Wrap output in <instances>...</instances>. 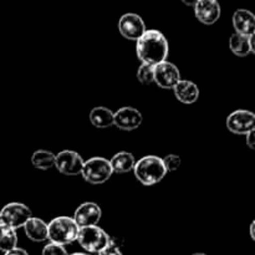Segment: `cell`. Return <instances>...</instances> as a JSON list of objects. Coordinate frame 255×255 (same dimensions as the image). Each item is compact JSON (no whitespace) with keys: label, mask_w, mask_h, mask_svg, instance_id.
I'll return each mask as SVG.
<instances>
[{"label":"cell","mask_w":255,"mask_h":255,"mask_svg":"<svg viewBox=\"0 0 255 255\" xmlns=\"http://www.w3.org/2000/svg\"><path fill=\"white\" fill-rule=\"evenodd\" d=\"M84 163L85 161L81 154L75 151H70V149L59 152L56 154V158H55V168L65 176L81 174Z\"/></svg>","instance_id":"obj_7"},{"label":"cell","mask_w":255,"mask_h":255,"mask_svg":"<svg viewBox=\"0 0 255 255\" xmlns=\"http://www.w3.org/2000/svg\"><path fill=\"white\" fill-rule=\"evenodd\" d=\"M79 226L71 217H56L47 224V239L57 246H69L77 242Z\"/></svg>","instance_id":"obj_3"},{"label":"cell","mask_w":255,"mask_h":255,"mask_svg":"<svg viewBox=\"0 0 255 255\" xmlns=\"http://www.w3.org/2000/svg\"><path fill=\"white\" fill-rule=\"evenodd\" d=\"M181 80L178 67L172 62L163 61L154 66V82L162 89L173 90Z\"/></svg>","instance_id":"obj_11"},{"label":"cell","mask_w":255,"mask_h":255,"mask_svg":"<svg viewBox=\"0 0 255 255\" xmlns=\"http://www.w3.org/2000/svg\"><path fill=\"white\" fill-rule=\"evenodd\" d=\"M32 217L31 211L27 206L17 202L7 203L0 211V221L1 224L10 227L12 229L24 228L26 222Z\"/></svg>","instance_id":"obj_6"},{"label":"cell","mask_w":255,"mask_h":255,"mask_svg":"<svg viewBox=\"0 0 255 255\" xmlns=\"http://www.w3.org/2000/svg\"><path fill=\"white\" fill-rule=\"evenodd\" d=\"M133 173L137 181L141 182L143 186H153L159 183L168 172L161 157L149 154L136 161Z\"/></svg>","instance_id":"obj_2"},{"label":"cell","mask_w":255,"mask_h":255,"mask_svg":"<svg viewBox=\"0 0 255 255\" xmlns=\"http://www.w3.org/2000/svg\"><path fill=\"white\" fill-rule=\"evenodd\" d=\"M227 128L234 134H248L255 128V114L249 110H236L227 117Z\"/></svg>","instance_id":"obj_8"},{"label":"cell","mask_w":255,"mask_h":255,"mask_svg":"<svg viewBox=\"0 0 255 255\" xmlns=\"http://www.w3.org/2000/svg\"><path fill=\"white\" fill-rule=\"evenodd\" d=\"M193 255H207V254H203V253H196V254H193Z\"/></svg>","instance_id":"obj_31"},{"label":"cell","mask_w":255,"mask_h":255,"mask_svg":"<svg viewBox=\"0 0 255 255\" xmlns=\"http://www.w3.org/2000/svg\"><path fill=\"white\" fill-rule=\"evenodd\" d=\"M193 9L197 20L204 25L216 24L222 14L221 5L217 0H198Z\"/></svg>","instance_id":"obj_13"},{"label":"cell","mask_w":255,"mask_h":255,"mask_svg":"<svg viewBox=\"0 0 255 255\" xmlns=\"http://www.w3.org/2000/svg\"><path fill=\"white\" fill-rule=\"evenodd\" d=\"M249 233H251V237L252 239L255 242V219L253 222H252L251 224V228H249Z\"/></svg>","instance_id":"obj_29"},{"label":"cell","mask_w":255,"mask_h":255,"mask_svg":"<svg viewBox=\"0 0 255 255\" xmlns=\"http://www.w3.org/2000/svg\"><path fill=\"white\" fill-rule=\"evenodd\" d=\"M174 96L179 102L186 105H192L199 99V89L193 81L189 80H181L173 87Z\"/></svg>","instance_id":"obj_15"},{"label":"cell","mask_w":255,"mask_h":255,"mask_svg":"<svg viewBox=\"0 0 255 255\" xmlns=\"http://www.w3.org/2000/svg\"><path fill=\"white\" fill-rule=\"evenodd\" d=\"M249 46H251V52L255 55V34L249 36Z\"/></svg>","instance_id":"obj_28"},{"label":"cell","mask_w":255,"mask_h":255,"mask_svg":"<svg viewBox=\"0 0 255 255\" xmlns=\"http://www.w3.org/2000/svg\"><path fill=\"white\" fill-rule=\"evenodd\" d=\"M55 158H56V154L52 152L46 151V149H37L32 153L31 163L36 169L47 171L55 167Z\"/></svg>","instance_id":"obj_19"},{"label":"cell","mask_w":255,"mask_h":255,"mask_svg":"<svg viewBox=\"0 0 255 255\" xmlns=\"http://www.w3.org/2000/svg\"><path fill=\"white\" fill-rule=\"evenodd\" d=\"M41 255H69L65 247L57 246V244L49 243L44 247Z\"/></svg>","instance_id":"obj_24"},{"label":"cell","mask_w":255,"mask_h":255,"mask_svg":"<svg viewBox=\"0 0 255 255\" xmlns=\"http://www.w3.org/2000/svg\"><path fill=\"white\" fill-rule=\"evenodd\" d=\"M162 159H163V164L166 167L167 172L177 171L182 164L181 157L177 156V154H168V156H166Z\"/></svg>","instance_id":"obj_23"},{"label":"cell","mask_w":255,"mask_h":255,"mask_svg":"<svg viewBox=\"0 0 255 255\" xmlns=\"http://www.w3.org/2000/svg\"><path fill=\"white\" fill-rule=\"evenodd\" d=\"M0 223H1V221H0Z\"/></svg>","instance_id":"obj_32"},{"label":"cell","mask_w":255,"mask_h":255,"mask_svg":"<svg viewBox=\"0 0 255 255\" xmlns=\"http://www.w3.org/2000/svg\"><path fill=\"white\" fill-rule=\"evenodd\" d=\"M25 236L35 243L47 241V224L42 219L31 217L24 226Z\"/></svg>","instance_id":"obj_16"},{"label":"cell","mask_w":255,"mask_h":255,"mask_svg":"<svg viewBox=\"0 0 255 255\" xmlns=\"http://www.w3.org/2000/svg\"><path fill=\"white\" fill-rule=\"evenodd\" d=\"M77 243L87 253L99 254L107 247L111 246V237L99 226L80 228Z\"/></svg>","instance_id":"obj_4"},{"label":"cell","mask_w":255,"mask_h":255,"mask_svg":"<svg viewBox=\"0 0 255 255\" xmlns=\"http://www.w3.org/2000/svg\"><path fill=\"white\" fill-rule=\"evenodd\" d=\"M229 49L234 55L239 57H246L251 54L249 37L234 32L229 39Z\"/></svg>","instance_id":"obj_21"},{"label":"cell","mask_w":255,"mask_h":255,"mask_svg":"<svg viewBox=\"0 0 255 255\" xmlns=\"http://www.w3.org/2000/svg\"><path fill=\"white\" fill-rule=\"evenodd\" d=\"M4 255H29V253H27L25 249H21V248H15L12 249V251L7 252V253H5Z\"/></svg>","instance_id":"obj_27"},{"label":"cell","mask_w":255,"mask_h":255,"mask_svg":"<svg viewBox=\"0 0 255 255\" xmlns=\"http://www.w3.org/2000/svg\"><path fill=\"white\" fill-rule=\"evenodd\" d=\"M110 164H111L114 173L124 174L129 171H133L136 158L129 152H119V153L114 154V157L110 159Z\"/></svg>","instance_id":"obj_17"},{"label":"cell","mask_w":255,"mask_h":255,"mask_svg":"<svg viewBox=\"0 0 255 255\" xmlns=\"http://www.w3.org/2000/svg\"><path fill=\"white\" fill-rule=\"evenodd\" d=\"M232 21H233V27L237 34L248 37L255 34V15L251 10H236L233 17H232Z\"/></svg>","instance_id":"obj_14"},{"label":"cell","mask_w":255,"mask_h":255,"mask_svg":"<svg viewBox=\"0 0 255 255\" xmlns=\"http://www.w3.org/2000/svg\"><path fill=\"white\" fill-rule=\"evenodd\" d=\"M137 80L142 85H151L152 82H154V66L141 64L137 70Z\"/></svg>","instance_id":"obj_22"},{"label":"cell","mask_w":255,"mask_h":255,"mask_svg":"<svg viewBox=\"0 0 255 255\" xmlns=\"http://www.w3.org/2000/svg\"><path fill=\"white\" fill-rule=\"evenodd\" d=\"M247 146L251 149L255 151V128L252 129L248 134H247Z\"/></svg>","instance_id":"obj_26"},{"label":"cell","mask_w":255,"mask_h":255,"mask_svg":"<svg viewBox=\"0 0 255 255\" xmlns=\"http://www.w3.org/2000/svg\"><path fill=\"white\" fill-rule=\"evenodd\" d=\"M70 255H87V254H85V253H74V254H70Z\"/></svg>","instance_id":"obj_30"},{"label":"cell","mask_w":255,"mask_h":255,"mask_svg":"<svg viewBox=\"0 0 255 255\" xmlns=\"http://www.w3.org/2000/svg\"><path fill=\"white\" fill-rule=\"evenodd\" d=\"M143 121V116L137 109L131 106H124L114 112V126L121 131H134Z\"/></svg>","instance_id":"obj_10"},{"label":"cell","mask_w":255,"mask_h":255,"mask_svg":"<svg viewBox=\"0 0 255 255\" xmlns=\"http://www.w3.org/2000/svg\"><path fill=\"white\" fill-rule=\"evenodd\" d=\"M168 52V40L159 30H147L136 41V54L142 64L156 66L167 61Z\"/></svg>","instance_id":"obj_1"},{"label":"cell","mask_w":255,"mask_h":255,"mask_svg":"<svg viewBox=\"0 0 255 255\" xmlns=\"http://www.w3.org/2000/svg\"><path fill=\"white\" fill-rule=\"evenodd\" d=\"M17 246V234L16 231L5 224L0 223V252L12 251Z\"/></svg>","instance_id":"obj_20"},{"label":"cell","mask_w":255,"mask_h":255,"mask_svg":"<svg viewBox=\"0 0 255 255\" xmlns=\"http://www.w3.org/2000/svg\"><path fill=\"white\" fill-rule=\"evenodd\" d=\"M99 255H124L121 253V251L119 249V247L110 246L106 249H104L102 252H100Z\"/></svg>","instance_id":"obj_25"},{"label":"cell","mask_w":255,"mask_h":255,"mask_svg":"<svg viewBox=\"0 0 255 255\" xmlns=\"http://www.w3.org/2000/svg\"><path fill=\"white\" fill-rule=\"evenodd\" d=\"M119 30L125 39L131 41H137L147 31L143 19L133 12L122 15L119 21Z\"/></svg>","instance_id":"obj_9"},{"label":"cell","mask_w":255,"mask_h":255,"mask_svg":"<svg viewBox=\"0 0 255 255\" xmlns=\"http://www.w3.org/2000/svg\"><path fill=\"white\" fill-rule=\"evenodd\" d=\"M90 121L97 128H109L114 126V112L104 106L94 107L90 112Z\"/></svg>","instance_id":"obj_18"},{"label":"cell","mask_w":255,"mask_h":255,"mask_svg":"<svg viewBox=\"0 0 255 255\" xmlns=\"http://www.w3.org/2000/svg\"><path fill=\"white\" fill-rule=\"evenodd\" d=\"M114 174L110 159L104 157H91L85 161L81 176L90 184H104Z\"/></svg>","instance_id":"obj_5"},{"label":"cell","mask_w":255,"mask_h":255,"mask_svg":"<svg viewBox=\"0 0 255 255\" xmlns=\"http://www.w3.org/2000/svg\"><path fill=\"white\" fill-rule=\"evenodd\" d=\"M102 211L99 204L94 202H86L81 206L77 207L74 213L75 223L79 226V228H85V227H94L99 224L101 221Z\"/></svg>","instance_id":"obj_12"}]
</instances>
